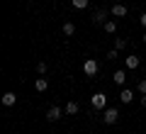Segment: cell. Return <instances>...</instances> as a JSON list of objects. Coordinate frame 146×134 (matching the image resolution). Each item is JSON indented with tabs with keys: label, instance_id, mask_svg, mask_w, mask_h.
I'll list each match as a JSON object with an SVG mask.
<instances>
[{
	"label": "cell",
	"instance_id": "6da1fadb",
	"mask_svg": "<svg viewBox=\"0 0 146 134\" xmlns=\"http://www.w3.org/2000/svg\"><path fill=\"white\" fill-rule=\"evenodd\" d=\"M117 119H119V110L117 107H105L102 110V122L105 124H115Z\"/></svg>",
	"mask_w": 146,
	"mask_h": 134
},
{
	"label": "cell",
	"instance_id": "7a4b0ae2",
	"mask_svg": "<svg viewBox=\"0 0 146 134\" xmlns=\"http://www.w3.org/2000/svg\"><path fill=\"white\" fill-rule=\"evenodd\" d=\"M98 71H100L98 61H95V59H85V63H83V73H85V76H90V78H93Z\"/></svg>",
	"mask_w": 146,
	"mask_h": 134
},
{
	"label": "cell",
	"instance_id": "3957f363",
	"mask_svg": "<svg viewBox=\"0 0 146 134\" xmlns=\"http://www.w3.org/2000/svg\"><path fill=\"white\" fill-rule=\"evenodd\" d=\"M93 107L95 110H105L107 107V95L105 93H95L93 95Z\"/></svg>",
	"mask_w": 146,
	"mask_h": 134
},
{
	"label": "cell",
	"instance_id": "277c9868",
	"mask_svg": "<svg viewBox=\"0 0 146 134\" xmlns=\"http://www.w3.org/2000/svg\"><path fill=\"white\" fill-rule=\"evenodd\" d=\"M61 115H63V110L54 105V107H49V112H46V119H49V122H58V119H61Z\"/></svg>",
	"mask_w": 146,
	"mask_h": 134
},
{
	"label": "cell",
	"instance_id": "5b68a950",
	"mask_svg": "<svg viewBox=\"0 0 146 134\" xmlns=\"http://www.w3.org/2000/svg\"><path fill=\"white\" fill-rule=\"evenodd\" d=\"M139 63H141V61H139V56H136V54H129V56L124 59V66L129 68V71H134V68H139Z\"/></svg>",
	"mask_w": 146,
	"mask_h": 134
},
{
	"label": "cell",
	"instance_id": "8992f818",
	"mask_svg": "<svg viewBox=\"0 0 146 134\" xmlns=\"http://www.w3.org/2000/svg\"><path fill=\"white\" fill-rule=\"evenodd\" d=\"M15 103H17V95L12 93V90H7V93L3 95V105H5V107H12Z\"/></svg>",
	"mask_w": 146,
	"mask_h": 134
},
{
	"label": "cell",
	"instance_id": "52a82bcc",
	"mask_svg": "<svg viewBox=\"0 0 146 134\" xmlns=\"http://www.w3.org/2000/svg\"><path fill=\"white\" fill-rule=\"evenodd\" d=\"M112 15L115 17H124L127 15V5L124 3H115V5H112Z\"/></svg>",
	"mask_w": 146,
	"mask_h": 134
},
{
	"label": "cell",
	"instance_id": "ba28073f",
	"mask_svg": "<svg viewBox=\"0 0 146 134\" xmlns=\"http://www.w3.org/2000/svg\"><path fill=\"white\" fill-rule=\"evenodd\" d=\"M105 17H107V10H98L95 17H93V22H95V25H105V22H107Z\"/></svg>",
	"mask_w": 146,
	"mask_h": 134
},
{
	"label": "cell",
	"instance_id": "9c48e42d",
	"mask_svg": "<svg viewBox=\"0 0 146 134\" xmlns=\"http://www.w3.org/2000/svg\"><path fill=\"white\" fill-rule=\"evenodd\" d=\"M112 81H115L117 85H124V81H127V73H124V71H115V76H112Z\"/></svg>",
	"mask_w": 146,
	"mask_h": 134
},
{
	"label": "cell",
	"instance_id": "30bf717a",
	"mask_svg": "<svg viewBox=\"0 0 146 134\" xmlns=\"http://www.w3.org/2000/svg\"><path fill=\"white\" fill-rule=\"evenodd\" d=\"M34 88H36V90H39V93H44V90H46V88H49L46 78H36V81H34Z\"/></svg>",
	"mask_w": 146,
	"mask_h": 134
},
{
	"label": "cell",
	"instance_id": "8fae6325",
	"mask_svg": "<svg viewBox=\"0 0 146 134\" xmlns=\"http://www.w3.org/2000/svg\"><path fill=\"white\" fill-rule=\"evenodd\" d=\"M102 27H105V32H107V34H115V32H117V22H115V20H107Z\"/></svg>",
	"mask_w": 146,
	"mask_h": 134
},
{
	"label": "cell",
	"instance_id": "7c38bea8",
	"mask_svg": "<svg viewBox=\"0 0 146 134\" xmlns=\"http://www.w3.org/2000/svg\"><path fill=\"white\" fill-rule=\"evenodd\" d=\"M131 98H134V93H131L129 88H124V90L119 93V100H122V103H131Z\"/></svg>",
	"mask_w": 146,
	"mask_h": 134
},
{
	"label": "cell",
	"instance_id": "4fadbf2b",
	"mask_svg": "<svg viewBox=\"0 0 146 134\" xmlns=\"http://www.w3.org/2000/svg\"><path fill=\"white\" fill-rule=\"evenodd\" d=\"M78 110H80V107H78V103H73V100H71V103H68L66 107H63V112H66V115H76Z\"/></svg>",
	"mask_w": 146,
	"mask_h": 134
},
{
	"label": "cell",
	"instance_id": "5bb4252c",
	"mask_svg": "<svg viewBox=\"0 0 146 134\" xmlns=\"http://www.w3.org/2000/svg\"><path fill=\"white\" fill-rule=\"evenodd\" d=\"M73 32H76V25H73V22H66V25H63V34H66V37H71Z\"/></svg>",
	"mask_w": 146,
	"mask_h": 134
},
{
	"label": "cell",
	"instance_id": "9a60e30c",
	"mask_svg": "<svg viewBox=\"0 0 146 134\" xmlns=\"http://www.w3.org/2000/svg\"><path fill=\"white\" fill-rule=\"evenodd\" d=\"M73 7H78V10H85V7H88V0H73Z\"/></svg>",
	"mask_w": 146,
	"mask_h": 134
},
{
	"label": "cell",
	"instance_id": "2e32d148",
	"mask_svg": "<svg viewBox=\"0 0 146 134\" xmlns=\"http://www.w3.org/2000/svg\"><path fill=\"white\" fill-rule=\"evenodd\" d=\"M136 90H139L141 95H146V78H144V81H139V85H136Z\"/></svg>",
	"mask_w": 146,
	"mask_h": 134
},
{
	"label": "cell",
	"instance_id": "e0dca14e",
	"mask_svg": "<svg viewBox=\"0 0 146 134\" xmlns=\"http://www.w3.org/2000/svg\"><path fill=\"white\" fill-rule=\"evenodd\" d=\"M127 47V39H117L115 41V49H124Z\"/></svg>",
	"mask_w": 146,
	"mask_h": 134
},
{
	"label": "cell",
	"instance_id": "ac0fdd59",
	"mask_svg": "<svg viewBox=\"0 0 146 134\" xmlns=\"http://www.w3.org/2000/svg\"><path fill=\"white\" fill-rule=\"evenodd\" d=\"M36 71H39V73H46V63L39 61V63H36Z\"/></svg>",
	"mask_w": 146,
	"mask_h": 134
},
{
	"label": "cell",
	"instance_id": "d6986e66",
	"mask_svg": "<svg viewBox=\"0 0 146 134\" xmlns=\"http://www.w3.org/2000/svg\"><path fill=\"white\" fill-rule=\"evenodd\" d=\"M117 54H119V49H110V51H107V59H117Z\"/></svg>",
	"mask_w": 146,
	"mask_h": 134
},
{
	"label": "cell",
	"instance_id": "ffe728a7",
	"mask_svg": "<svg viewBox=\"0 0 146 134\" xmlns=\"http://www.w3.org/2000/svg\"><path fill=\"white\" fill-rule=\"evenodd\" d=\"M139 22H141V27H146V12H144L141 17H139Z\"/></svg>",
	"mask_w": 146,
	"mask_h": 134
},
{
	"label": "cell",
	"instance_id": "44dd1931",
	"mask_svg": "<svg viewBox=\"0 0 146 134\" xmlns=\"http://www.w3.org/2000/svg\"><path fill=\"white\" fill-rule=\"evenodd\" d=\"M141 105H144V107H146V95H141Z\"/></svg>",
	"mask_w": 146,
	"mask_h": 134
},
{
	"label": "cell",
	"instance_id": "7402d4cb",
	"mask_svg": "<svg viewBox=\"0 0 146 134\" xmlns=\"http://www.w3.org/2000/svg\"><path fill=\"white\" fill-rule=\"evenodd\" d=\"M141 39H144V41H146V34H144V37H141Z\"/></svg>",
	"mask_w": 146,
	"mask_h": 134
}]
</instances>
